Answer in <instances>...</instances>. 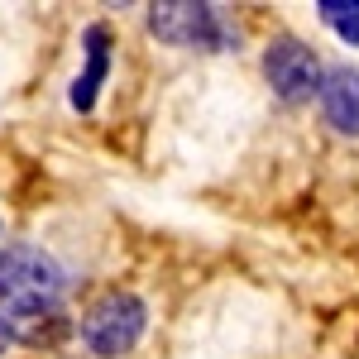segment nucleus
<instances>
[{
    "label": "nucleus",
    "instance_id": "1",
    "mask_svg": "<svg viewBox=\"0 0 359 359\" xmlns=\"http://www.w3.org/2000/svg\"><path fill=\"white\" fill-rule=\"evenodd\" d=\"M62 269L53 254L39 245H5L0 249V306L15 311L20 321L48 316L62 302Z\"/></svg>",
    "mask_w": 359,
    "mask_h": 359
},
{
    "label": "nucleus",
    "instance_id": "2",
    "mask_svg": "<svg viewBox=\"0 0 359 359\" xmlns=\"http://www.w3.org/2000/svg\"><path fill=\"white\" fill-rule=\"evenodd\" d=\"M144 321H149V311H144V302H139L135 292H106V297H96V302L82 311V345L91 350V355H130L139 345V335H144Z\"/></svg>",
    "mask_w": 359,
    "mask_h": 359
},
{
    "label": "nucleus",
    "instance_id": "3",
    "mask_svg": "<svg viewBox=\"0 0 359 359\" xmlns=\"http://www.w3.org/2000/svg\"><path fill=\"white\" fill-rule=\"evenodd\" d=\"M149 29H154L158 43H172V48H230L235 43L221 5H201V0L149 5Z\"/></svg>",
    "mask_w": 359,
    "mask_h": 359
},
{
    "label": "nucleus",
    "instance_id": "4",
    "mask_svg": "<svg viewBox=\"0 0 359 359\" xmlns=\"http://www.w3.org/2000/svg\"><path fill=\"white\" fill-rule=\"evenodd\" d=\"M264 72H269V86H273L283 101H306L311 91H321V62L316 53L297 43V39H278L264 53Z\"/></svg>",
    "mask_w": 359,
    "mask_h": 359
},
{
    "label": "nucleus",
    "instance_id": "5",
    "mask_svg": "<svg viewBox=\"0 0 359 359\" xmlns=\"http://www.w3.org/2000/svg\"><path fill=\"white\" fill-rule=\"evenodd\" d=\"M321 111L331 120L340 135H359V72L355 67H331L326 77H321Z\"/></svg>",
    "mask_w": 359,
    "mask_h": 359
},
{
    "label": "nucleus",
    "instance_id": "6",
    "mask_svg": "<svg viewBox=\"0 0 359 359\" xmlns=\"http://www.w3.org/2000/svg\"><path fill=\"white\" fill-rule=\"evenodd\" d=\"M106 77H111V29L91 25L86 29V67H82V77L72 82V106L77 111H91L96 106V91L106 86Z\"/></svg>",
    "mask_w": 359,
    "mask_h": 359
},
{
    "label": "nucleus",
    "instance_id": "7",
    "mask_svg": "<svg viewBox=\"0 0 359 359\" xmlns=\"http://www.w3.org/2000/svg\"><path fill=\"white\" fill-rule=\"evenodd\" d=\"M316 15H321V20H326L350 48H359V0H321Z\"/></svg>",
    "mask_w": 359,
    "mask_h": 359
},
{
    "label": "nucleus",
    "instance_id": "8",
    "mask_svg": "<svg viewBox=\"0 0 359 359\" xmlns=\"http://www.w3.org/2000/svg\"><path fill=\"white\" fill-rule=\"evenodd\" d=\"M15 326H10V316H0V355H5V350H10V345H15Z\"/></svg>",
    "mask_w": 359,
    "mask_h": 359
}]
</instances>
